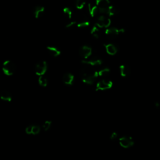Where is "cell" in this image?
I'll use <instances>...</instances> for the list:
<instances>
[{
    "instance_id": "obj_1",
    "label": "cell",
    "mask_w": 160,
    "mask_h": 160,
    "mask_svg": "<svg viewBox=\"0 0 160 160\" xmlns=\"http://www.w3.org/2000/svg\"><path fill=\"white\" fill-rule=\"evenodd\" d=\"M2 69L5 75L10 76L15 73L16 70V66L12 61L6 60L3 63Z\"/></svg>"
},
{
    "instance_id": "obj_2",
    "label": "cell",
    "mask_w": 160,
    "mask_h": 160,
    "mask_svg": "<svg viewBox=\"0 0 160 160\" xmlns=\"http://www.w3.org/2000/svg\"><path fill=\"white\" fill-rule=\"evenodd\" d=\"M96 5L98 7L99 12L106 15L108 9L110 6V0H96Z\"/></svg>"
},
{
    "instance_id": "obj_3",
    "label": "cell",
    "mask_w": 160,
    "mask_h": 160,
    "mask_svg": "<svg viewBox=\"0 0 160 160\" xmlns=\"http://www.w3.org/2000/svg\"><path fill=\"white\" fill-rule=\"evenodd\" d=\"M48 69V64L45 61H40L38 62L36 65L35 68V74L40 76L44 75Z\"/></svg>"
},
{
    "instance_id": "obj_4",
    "label": "cell",
    "mask_w": 160,
    "mask_h": 160,
    "mask_svg": "<svg viewBox=\"0 0 160 160\" xmlns=\"http://www.w3.org/2000/svg\"><path fill=\"white\" fill-rule=\"evenodd\" d=\"M113 87V83L111 81L106 79H102L98 82L96 86V91H105L108 90Z\"/></svg>"
},
{
    "instance_id": "obj_5",
    "label": "cell",
    "mask_w": 160,
    "mask_h": 160,
    "mask_svg": "<svg viewBox=\"0 0 160 160\" xmlns=\"http://www.w3.org/2000/svg\"><path fill=\"white\" fill-rule=\"evenodd\" d=\"M124 29H118L116 28H107L105 31L106 35L111 40L116 38L120 34L125 32Z\"/></svg>"
},
{
    "instance_id": "obj_6",
    "label": "cell",
    "mask_w": 160,
    "mask_h": 160,
    "mask_svg": "<svg viewBox=\"0 0 160 160\" xmlns=\"http://www.w3.org/2000/svg\"><path fill=\"white\" fill-rule=\"evenodd\" d=\"M119 143L120 146L124 148H131L134 144V141L133 139V138L130 136H127L120 138L119 139Z\"/></svg>"
},
{
    "instance_id": "obj_7",
    "label": "cell",
    "mask_w": 160,
    "mask_h": 160,
    "mask_svg": "<svg viewBox=\"0 0 160 160\" xmlns=\"http://www.w3.org/2000/svg\"><path fill=\"white\" fill-rule=\"evenodd\" d=\"M111 21L109 18L104 15H101L100 17H98L96 25L98 26L100 28H108L111 25Z\"/></svg>"
},
{
    "instance_id": "obj_8",
    "label": "cell",
    "mask_w": 160,
    "mask_h": 160,
    "mask_svg": "<svg viewBox=\"0 0 160 160\" xmlns=\"http://www.w3.org/2000/svg\"><path fill=\"white\" fill-rule=\"evenodd\" d=\"M92 54V49L87 45L83 46L79 49V54L85 59H88Z\"/></svg>"
},
{
    "instance_id": "obj_9",
    "label": "cell",
    "mask_w": 160,
    "mask_h": 160,
    "mask_svg": "<svg viewBox=\"0 0 160 160\" xmlns=\"http://www.w3.org/2000/svg\"><path fill=\"white\" fill-rule=\"evenodd\" d=\"M82 63L83 64H86V65H88V66H90L92 67H93V66H100L103 63V61L100 58H94L91 59L90 60H87V59L83 60L82 61Z\"/></svg>"
},
{
    "instance_id": "obj_10",
    "label": "cell",
    "mask_w": 160,
    "mask_h": 160,
    "mask_svg": "<svg viewBox=\"0 0 160 160\" xmlns=\"http://www.w3.org/2000/svg\"><path fill=\"white\" fill-rule=\"evenodd\" d=\"M74 81V76L73 74L67 73H65L63 76V82L64 85L71 86L73 84Z\"/></svg>"
},
{
    "instance_id": "obj_11",
    "label": "cell",
    "mask_w": 160,
    "mask_h": 160,
    "mask_svg": "<svg viewBox=\"0 0 160 160\" xmlns=\"http://www.w3.org/2000/svg\"><path fill=\"white\" fill-rule=\"evenodd\" d=\"M41 128L38 125H30L25 129V132L27 134L36 135L40 133Z\"/></svg>"
},
{
    "instance_id": "obj_12",
    "label": "cell",
    "mask_w": 160,
    "mask_h": 160,
    "mask_svg": "<svg viewBox=\"0 0 160 160\" xmlns=\"http://www.w3.org/2000/svg\"><path fill=\"white\" fill-rule=\"evenodd\" d=\"M104 46L106 49V53L110 54V55H115L117 53L118 51V49L116 48V46L113 45V44H105L104 45Z\"/></svg>"
},
{
    "instance_id": "obj_13",
    "label": "cell",
    "mask_w": 160,
    "mask_h": 160,
    "mask_svg": "<svg viewBox=\"0 0 160 160\" xmlns=\"http://www.w3.org/2000/svg\"><path fill=\"white\" fill-rule=\"evenodd\" d=\"M120 74L123 77H127L131 74V71L129 66L125 64H122L120 66Z\"/></svg>"
},
{
    "instance_id": "obj_14",
    "label": "cell",
    "mask_w": 160,
    "mask_h": 160,
    "mask_svg": "<svg viewBox=\"0 0 160 160\" xmlns=\"http://www.w3.org/2000/svg\"><path fill=\"white\" fill-rule=\"evenodd\" d=\"M0 98L4 101L11 102L12 100V96L9 92L7 90H4L2 92L1 94H0Z\"/></svg>"
},
{
    "instance_id": "obj_15",
    "label": "cell",
    "mask_w": 160,
    "mask_h": 160,
    "mask_svg": "<svg viewBox=\"0 0 160 160\" xmlns=\"http://www.w3.org/2000/svg\"><path fill=\"white\" fill-rule=\"evenodd\" d=\"M48 51L49 53L50 54H51L54 57H58L61 54V51L55 46H48L46 48Z\"/></svg>"
},
{
    "instance_id": "obj_16",
    "label": "cell",
    "mask_w": 160,
    "mask_h": 160,
    "mask_svg": "<svg viewBox=\"0 0 160 160\" xmlns=\"http://www.w3.org/2000/svg\"><path fill=\"white\" fill-rule=\"evenodd\" d=\"M88 10L90 15L92 17H95L98 13L99 9L96 5H93L91 3H89L88 5Z\"/></svg>"
},
{
    "instance_id": "obj_17",
    "label": "cell",
    "mask_w": 160,
    "mask_h": 160,
    "mask_svg": "<svg viewBox=\"0 0 160 160\" xmlns=\"http://www.w3.org/2000/svg\"><path fill=\"white\" fill-rule=\"evenodd\" d=\"M119 13H120V10L118 9V8L113 5H110L108 9L106 15L110 16H115L118 15Z\"/></svg>"
},
{
    "instance_id": "obj_18",
    "label": "cell",
    "mask_w": 160,
    "mask_h": 160,
    "mask_svg": "<svg viewBox=\"0 0 160 160\" xmlns=\"http://www.w3.org/2000/svg\"><path fill=\"white\" fill-rule=\"evenodd\" d=\"M44 13H45V8L41 6H38L35 8V9L34 10L35 17L36 19L40 18V17H41L43 16Z\"/></svg>"
},
{
    "instance_id": "obj_19",
    "label": "cell",
    "mask_w": 160,
    "mask_h": 160,
    "mask_svg": "<svg viewBox=\"0 0 160 160\" xmlns=\"http://www.w3.org/2000/svg\"><path fill=\"white\" fill-rule=\"evenodd\" d=\"M38 83L42 87H46L48 84V81L46 77L43 76H40L38 78Z\"/></svg>"
},
{
    "instance_id": "obj_20",
    "label": "cell",
    "mask_w": 160,
    "mask_h": 160,
    "mask_svg": "<svg viewBox=\"0 0 160 160\" xmlns=\"http://www.w3.org/2000/svg\"><path fill=\"white\" fill-rule=\"evenodd\" d=\"M91 34L94 38H98L100 37V28L95 25L91 30Z\"/></svg>"
},
{
    "instance_id": "obj_21",
    "label": "cell",
    "mask_w": 160,
    "mask_h": 160,
    "mask_svg": "<svg viewBox=\"0 0 160 160\" xmlns=\"http://www.w3.org/2000/svg\"><path fill=\"white\" fill-rule=\"evenodd\" d=\"M75 5L78 10H83L86 5V0H76Z\"/></svg>"
},
{
    "instance_id": "obj_22",
    "label": "cell",
    "mask_w": 160,
    "mask_h": 160,
    "mask_svg": "<svg viewBox=\"0 0 160 160\" xmlns=\"http://www.w3.org/2000/svg\"><path fill=\"white\" fill-rule=\"evenodd\" d=\"M110 73V69L108 68H105L103 69H100L99 71H98V75L100 77H105L107 76Z\"/></svg>"
},
{
    "instance_id": "obj_23",
    "label": "cell",
    "mask_w": 160,
    "mask_h": 160,
    "mask_svg": "<svg viewBox=\"0 0 160 160\" xmlns=\"http://www.w3.org/2000/svg\"><path fill=\"white\" fill-rule=\"evenodd\" d=\"M63 13L64 14V15L68 18V19H71L72 16H73V12L71 11V10L68 7H65L63 9Z\"/></svg>"
},
{
    "instance_id": "obj_24",
    "label": "cell",
    "mask_w": 160,
    "mask_h": 160,
    "mask_svg": "<svg viewBox=\"0 0 160 160\" xmlns=\"http://www.w3.org/2000/svg\"><path fill=\"white\" fill-rule=\"evenodd\" d=\"M77 27L78 28H86L87 26H88L90 25V22L88 20H86V21H79L77 23Z\"/></svg>"
},
{
    "instance_id": "obj_25",
    "label": "cell",
    "mask_w": 160,
    "mask_h": 160,
    "mask_svg": "<svg viewBox=\"0 0 160 160\" xmlns=\"http://www.w3.org/2000/svg\"><path fill=\"white\" fill-rule=\"evenodd\" d=\"M51 124H52V122L51 121H45V123H43L42 127H43V129H44L45 131H47L49 129V128H51Z\"/></svg>"
},
{
    "instance_id": "obj_26",
    "label": "cell",
    "mask_w": 160,
    "mask_h": 160,
    "mask_svg": "<svg viewBox=\"0 0 160 160\" xmlns=\"http://www.w3.org/2000/svg\"><path fill=\"white\" fill-rule=\"evenodd\" d=\"M76 23H77V22H76V21H70V22H69L68 24H66V28H71V27L74 26Z\"/></svg>"
},
{
    "instance_id": "obj_27",
    "label": "cell",
    "mask_w": 160,
    "mask_h": 160,
    "mask_svg": "<svg viewBox=\"0 0 160 160\" xmlns=\"http://www.w3.org/2000/svg\"><path fill=\"white\" fill-rule=\"evenodd\" d=\"M118 136V133H117L113 132V133H112L111 134V135H110V139L111 140H115V139H117Z\"/></svg>"
},
{
    "instance_id": "obj_28",
    "label": "cell",
    "mask_w": 160,
    "mask_h": 160,
    "mask_svg": "<svg viewBox=\"0 0 160 160\" xmlns=\"http://www.w3.org/2000/svg\"><path fill=\"white\" fill-rule=\"evenodd\" d=\"M154 105H155V107H156V108H160V103H159V102H156L155 104H154Z\"/></svg>"
}]
</instances>
